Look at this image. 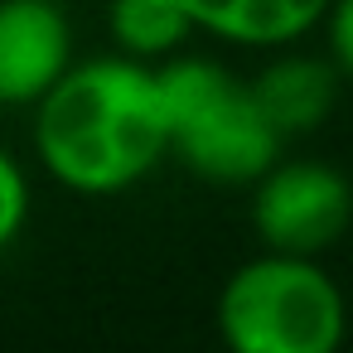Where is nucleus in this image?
Returning a JSON list of instances; mask_svg holds the SVG:
<instances>
[{"label":"nucleus","mask_w":353,"mask_h":353,"mask_svg":"<svg viewBox=\"0 0 353 353\" xmlns=\"http://www.w3.org/2000/svg\"><path fill=\"white\" fill-rule=\"evenodd\" d=\"M39 165L73 194H121L170 155L160 68L145 59L73 63L34 107Z\"/></svg>","instance_id":"1"},{"label":"nucleus","mask_w":353,"mask_h":353,"mask_svg":"<svg viewBox=\"0 0 353 353\" xmlns=\"http://www.w3.org/2000/svg\"><path fill=\"white\" fill-rule=\"evenodd\" d=\"M170 112V155H179L208 184H256L276 155L281 131L266 117L252 83H237L213 59H170L160 68Z\"/></svg>","instance_id":"2"},{"label":"nucleus","mask_w":353,"mask_h":353,"mask_svg":"<svg viewBox=\"0 0 353 353\" xmlns=\"http://www.w3.org/2000/svg\"><path fill=\"white\" fill-rule=\"evenodd\" d=\"M218 334L228 353H339L348 305L314 256L266 252L228 276L218 295Z\"/></svg>","instance_id":"3"},{"label":"nucleus","mask_w":353,"mask_h":353,"mask_svg":"<svg viewBox=\"0 0 353 353\" xmlns=\"http://www.w3.org/2000/svg\"><path fill=\"white\" fill-rule=\"evenodd\" d=\"M353 223V184L324 160H276L252 194V228L266 252L319 256Z\"/></svg>","instance_id":"4"},{"label":"nucleus","mask_w":353,"mask_h":353,"mask_svg":"<svg viewBox=\"0 0 353 353\" xmlns=\"http://www.w3.org/2000/svg\"><path fill=\"white\" fill-rule=\"evenodd\" d=\"M73 68V25L59 0H0V107H39Z\"/></svg>","instance_id":"5"},{"label":"nucleus","mask_w":353,"mask_h":353,"mask_svg":"<svg viewBox=\"0 0 353 353\" xmlns=\"http://www.w3.org/2000/svg\"><path fill=\"white\" fill-rule=\"evenodd\" d=\"M184 6L203 34L252 49H276V44H295L310 25H319L334 0H184Z\"/></svg>","instance_id":"6"},{"label":"nucleus","mask_w":353,"mask_h":353,"mask_svg":"<svg viewBox=\"0 0 353 353\" xmlns=\"http://www.w3.org/2000/svg\"><path fill=\"white\" fill-rule=\"evenodd\" d=\"M252 88H256L266 117L276 121V131L290 141V136H305V131L324 126V117L334 112V97H339V73L324 59L285 54V59L266 63L252 78Z\"/></svg>","instance_id":"7"},{"label":"nucleus","mask_w":353,"mask_h":353,"mask_svg":"<svg viewBox=\"0 0 353 353\" xmlns=\"http://www.w3.org/2000/svg\"><path fill=\"white\" fill-rule=\"evenodd\" d=\"M107 25H112V39L121 44V54L145 59V63L170 59L199 30L184 0H112Z\"/></svg>","instance_id":"8"},{"label":"nucleus","mask_w":353,"mask_h":353,"mask_svg":"<svg viewBox=\"0 0 353 353\" xmlns=\"http://www.w3.org/2000/svg\"><path fill=\"white\" fill-rule=\"evenodd\" d=\"M30 218V179L10 150H0V252H6Z\"/></svg>","instance_id":"9"},{"label":"nucleus","mask_w":353,"mask_h":353,"mask_svg":"<svg viewBox=\"0 0 353 353\" xmlns=\"http://www.w3.org/2000/svg\"><path fill=\"white\" fill-rule=\"evenodd\" d=\"M324 20H329V49H334V63L353 78V0H334Z\"/></svg>","instance_id":"10"}]
</instances>
